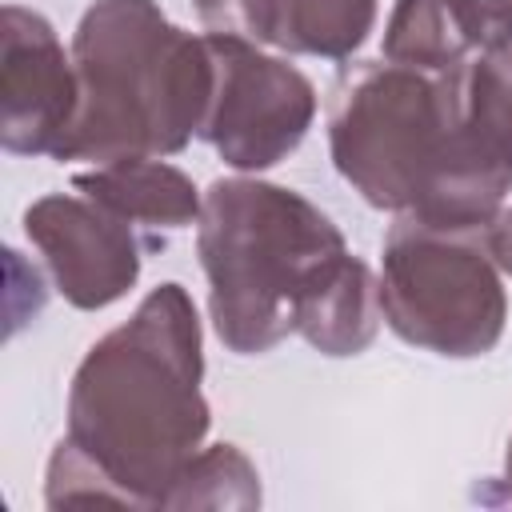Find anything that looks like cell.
<instances>
[{
	"label": "cell",
	"mask_w": 512,
	"mask_h": 512,
	"mask_svg": "<svg viewBox=\"0 0 512 512\" xmlns=\"http://www.w3.org/2000/svg\"><path fill=\"white\" fill-rule=\"evenodd\" d=\"M472 52L512 48V0H444Z\"/></svg>",
	"instance_id": "obj_14"
},
{
	"label": "cell",
	"mask_w": 512,
	"mask_h": 512,
	"mask_svg": "<svg viewBox=\"0 0 512 512\" xmlns=\"http://www.w3.org/2000/svg\"><path fill=\"white\" fill-rule=\"evenodd\" d=\"M72 188L136 224L152 244H164V232L196 224L204 204L196 196V184L156 156L96 164L92 172H76Z\"/></svg>",
	"instance_id": "obj_9"
},
{
	"label": "cell",
	"mask_w": 512,
	"mask_h": 512,
	"mask_svg": "<svg viewBox=\"0 0 512 512\" xmlns=\"http://www.w3.org/2000/svg\"><path fill=\"white\" fill-rule=\"evenodd\" d=\"M376 20V0H276L272 44L300 56L344 60L352 56Z\"/></svg>",
	"instance_id": "obj_10"
},
{
	"label": "cell",
	"mask_w": 512,
	"mask_h": 512,
	"mask_svg": "<svg viewBox=\"0 0 512 512\" xmlns=\"http://www.w3.org/2000/svg\"><path fill=\"white\" fill-rule=\"evenodd\" d=\"M24 232L44 256L60 296L84 312L120 300L140 276V256L156 248L136 224L84 192L40 196L24 212Z\"/></svg>",
	"instance_id": "obj_7"
},
{
	"label": "cell",
	"mask_w": 512,
	"mask_h": 512,
	"mask_svg": "<svg viewBox=\"0 0 512 512\" xmlns=\"http://www.w3.org/2000/svg\"><path fill=\"white\" fill-rule=\"evenodd\" d=\"M460 100L472 136L512 164V48L472 56L460 72Z\"/></svg>",
	"instance_id": "obj_12"
},
{
	"label": "cell",
	"mask_w": 512,
	"mask_h": 512,
	"mask_svg": "<svg viewBox=\"0 0 512 512\" xmlns=\"http://www.w3.org/2000/svg\"><path fill=\"white\" fill-rule=\"evenodd\" d=\"M460 72L364 60L336 76L328 100L332 164L372 208L436 228H488L500 212L512 164L472 136Z\"/></svg>",
	"instance_id": "obj_3"
},
{
	"label": "cell",
	"mask_w": 512,
	"mask_h": 512,
	"mask_svg": "<svg viewBox=\"0 0 512 512\" xmlns=\"http://www.w3.org/2000/svg\"><path fill=\"white\" fill-rule=\"evenodd\" d=\"M484 240H488V252L496 260V268L512 276V208H500L492 216V224L484 228Z\"/></svg>",
	"instance_id": "obj_15"
},
{
	"label": "cell",
	"mask_w": 512,
	"mask_h": 512,
	"mask_svg": "<svg viewBox=\"0 0 512 512\" xmlns=\"http://www.w3.org/2000/svg\"><path fill=\"white\" fill-rule=\"evenodd\" d=\"M200 376L196 304L184 284H156L72 376L68 436L48 460V508H164L208 432Z\"/></svg>",
	"instance_id": "obj_1"
},
{
	"label": "cell",
	"mask_w": 512,
	"mask_h": 512,
	"mask_svg": "<svg viewBox=\"0 0 512 512\" xmlns=\"http://www.w3.org/2000/svg\"><path fill=\"white\" fill-rule=\"evenodd\" d=\"M204 40L212 52V100L200 124V140H208L220 160L240 172L280 164L312 128V80L296 64L260 52L252 40L216 32Z\"/></svg>",
	"instance_id": "obj_6"
},
{
	"label": "cell",
	"mask_w": 512,
	"mask_h": 512,
	"mask_svg": "<svg viewBox=\"0 0 512 512\" xmlns=\"http://www.w3.org/2000/svg\"><path fill=\"white\" fill-rule=\"evenodd\" d=\"M472 56L444 0H396L384 28V60L424 72H460Z\"/></svg>",
	"instance_id": "obj_11"
},
{
	"label": "cell",
	"mask_w": 512,
	"mask_h": 512,
	"mask_svg": "<svg viewBox=\"0 0 512 512\" xmlns=\"http://www.w3.org/2000/svg\"><path fill=\"white\" fill-rule=\"evenodd\" d=\"M196 12H200V24L216 36L272 44L276 0H196Z\"/></svg>",
	"instance_id": "obj_13"
},
{
	"label": "cell",
	"mask_w": 512,
	"mask_h": 512,
	"mask_svg": "<svg viewBox=\"0 0 512 512\" xmlns=\"http://www.w3.org/2000/svg\"><path fill=\"white\" fill-rule=\"evenodd\" d=\"M504 484H508V500H512V440H508V460H504Z\"/></svg>",
	"instance_id": "obj_16"
},
{
	"label": "cell",
	"mask_w": 512,
	"mask_h": 512,
	"mask_svg": "<svg viewBox=\"0 0 512 512\" xmlns=\"http://www.w3.org/2000/svg\"><path fill=\"white\" fill-rule=\"evenodd\" d=\"M208 312L224 348L260 356L300 332L324 356H356L380 328V280L300 192L212 180L196 220Z\"/></svg>",
	"instance_id": "obj_2"
},
{
	"label": "cell",
	"mask_w": 512,
	"mask_h": 512,
	"mask_svg": "<svg viewBox=\"0 0 512 512\" xmlns=\"http://www.w3.org/2000/svg\"><path fill=\"white\" fill-rule=\"evenodd\" d=\"M76 68L56 28L20 4H4L0 28V140L16 156H56L76 116Z\"/></svg>",
	"instance_id": "obj_8"
},
{
	"label": "cell",
	"mask_w": 512,
	"mask_h": 512,
	"mask_svg": "<svg viewBox=\"0 0 512 512\" xmlns=\"http://www.w3.org/2000/svg\"><path fill=\"white\" fill-rule=\"evenodd\" d=\"M380 316L404 344L436 356L492 352L508 300L484 228H436L396 216L384 236Z\"/></svg>",
	"instance_id": "obj_5"
},
{
	"label": "cell",
	"mask_w": 512,
	"mask_h": 512,
	"mask_svg": "<svg viewBox=\"0 0 512 512\" xmlns=\"http://www.w3.org/2000/svg\"><path fill=\"white\" fill-rule=\"evenodd\" d=\"M76 116L52 160L172 156L200 136L212 100L204 36L176 28L156 0H96L72 36Z\"/></svg>",
	"instance_id": "obj_4"
}]
</instances>
